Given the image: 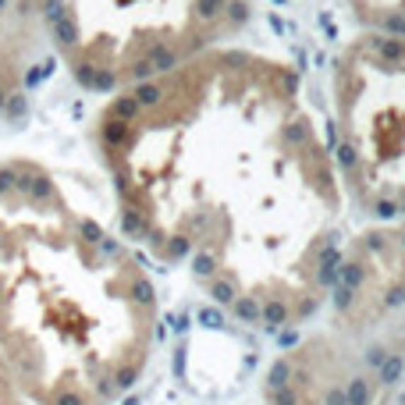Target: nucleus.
I'll return each mask as SVG.
<instances>
[{
    "label": "nucleus",
    "instance_id": "20e7f679",
    "mask_svg": "<svg viewBox=\"0 0 405 405\" xmlns=\"http://www.w3.org/2000/svg\"><path fill=\"white\" fill-rule=\"evenodd\" d=\"M331 153L366 217H405V40L363 29L331 64Z\"/></svg>",
    "mask_w": 405,
    "mask_h": 405
},
{
    "label": "nucleus",
    "instance_id": "7ed1b4c3",
    "mask_svg": "<svg viewBox=\"0 0 405 405\" xmlns=\"http://www.w3.org/2000/svg\"><path fill=\"white\" fill-rule=\"evenodd\" d=\"M68 75L93 93H121L202 50L246 18V0H18Z\"/></svg>",
    "mask_w": 405,
    "mask_h": 405
},
{
    "label": "nucleus",
    "instance_id": "0eeeda50",
    "mask_svg": "<svg viewBox=\"0 0 405 405\" xmlns=\"http://www.w3.org/2000/svg\"><path fill=\"white\" fill-rule=\"evenodd\" d=\"M0 405H29V398L18 387V380H15V373H11L4 355H0Z\"/></svg>",
    "mask_w": 405,
    "mask_h": 405
},
{
    "label": "nucleus",
    "instance_id": "39448f33",
    "mask_svg": "<svg viewBox=\"0 0 405 405\" xmlns=\"http://www.w3.org/2000/svg\"><path fill=\"white\" fill-rule=\"evenodd\" d=\"M377 387L373 405H405V306L377 334Z\"/></svg>",
    "mask_w": 405,
    "mask_h": 405
},
{
    "label": "nucleus",
    "instance_id": "f257e3e1",
    "mask_svg": "<svg viewBox=\"0 0 405 405\" xmlns=\"http://www.w3.org/2000/svg\"><path fill=\"white\" fill-rule=\"evenodd\" d=\"M125 235L239 324L320 313L345 188L288 61L221 43L107 96L93 125Z\"/></svg>",
    "mask_w": 405,
    "mask_h": 405
},
{
    "label": "nucleus",
    "instance_id": "6e6552de",
    "mask_svg": "<svg viewBox=\"0 0 405 405\" xmlns=\"http://www.w3.org/2000/svg\"><path fill=\"white\" fill-rule=\"evenodd\" d=\"M15 8V0H0V22H4V15Z\"/></svg>",
    "mask_w": 405,
    "mask_h": 405
},
{
    "label": "nucleus",
    "instance_id": "423d86ee",
    "mask_svg": "<svg viewBox=\"0 0 405 405\" xmlns=\"http://www.w3.org/2000/svg\"><path fill=\"white\" fill-rule=\"evenodd\" d=\"M363 29L405 40V0H348Z\"/></svg>",
    "mask_w": 405,
    "mask_h": 405
},
{
    "label": "nucleus",
    "instance_id": "f03ea898",
    "mask_svg": "<svg viewBox=\"0 0 405 405\" xmlns=\"http://www.w3.org/2000/svg\"><path fill=\"white\" fill-rule=\"evenodd\" d=\"M156 338L160 299L135 249L43 160H0V355L29 405H118Z\"/></svg>",
    "mask_w": 405,
    "mask_h": 405
}]
</instances>
